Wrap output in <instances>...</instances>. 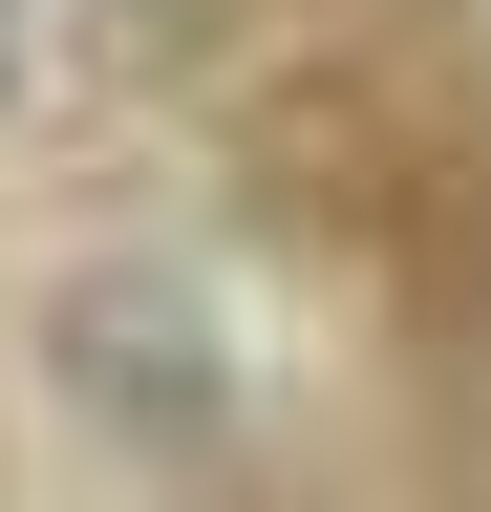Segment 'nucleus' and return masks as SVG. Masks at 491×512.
<instances>
[{
    "mask_svg": "<svg viewBox=\"0 0 491 512\" xmlns=\"http://www.w3.org/2000/svg\"><path fill=\"white\" fill-rule=\"evenodd\" d=\"M43 107V0H0V128Z\"/></svg>",
    "mask_w": 491,
    "mask_h": 512,
    "instance_id": "2",
    "label": "nucleus"
},
{
    "mask_svg": "<svg viewBox=\"0 0 491 512\" xmlns=\"http://www.w3.org/2000/svg\"><path fill=\"white\" fill-rule=\"evenodd\" d=\"M43 427L129 448V470H235L257 384H235V299L193 256H86L43 299Z\"/></svg>",
    "mask_w": 491,
    "mask_h": 512,
    "instance_id": "1",
    "label": "nucleus"
}]
</instances>
